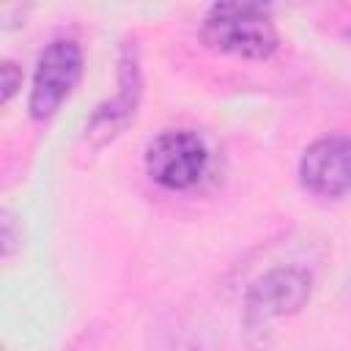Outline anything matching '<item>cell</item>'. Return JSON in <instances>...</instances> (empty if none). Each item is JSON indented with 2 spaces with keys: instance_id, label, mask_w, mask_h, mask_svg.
Returning <instances> with one entry per match:
<instances>
[{
  "instance_id": "cell-1",
  "label": "cell",
  "mask_w": 351,
  "mask_h": 351,
  "mask_svg": "<svg viewBox=\"0 0 351 351\" xmlns=\"http://www.w3.org/2000/svg\"><path fill=\"white\" fill-rule=\"evenodd\" d=\"M200 38L214 52L247 60H266L280 47L274 19L258 3H214L200 22Z\"/></svg>"
},
{
  "instance_id": "cell-2",
  "label": "cell",
  "mask_w": 351,
  "mask_h": 351,
  "mask_svg": "<svg viewBox=\"0 0 351 351\" xmlns=\"http://www.w3.org/2000/svg\"><path fill=\"white\" fill-rule=\"evenodd\" d=\"M208 159V145L197 132L170 129L148 143L145 173L167 192H189L203 181Z\"/></svg>"
},
{
  "instance_id": "cell-3",
  "label": "cell",
  "mask_w": 351,
  "mask_h": 351,
  "mask_svg": "<svg viewBox=\"0 0 351 351\" xmlns=\"http://www.w3.org/2000/svg\"><path fill=\"white\" fill-rule=\"evenodd\" d=\"M313 293V280L296 266H280L261 274L244 293V329L263 335L274 318L296 315Z\"/></svg>"
},
{
  "instance_id": "cell-4",
  "label": "cell",
  "mask_w": 351,
  "mask_h": 351,
  "mask_svg": "<svg viewBox=\"0 0 351 351\" xmlns=\"http://www.w3.org/2000/svg\"><path fill=\"white\" fill-rule=\"evenodd\" d=\"M82 77V49L74 38H55L38 55L27 110L33 121L52 118Z\"/></svg>"
},
{
  "instance_id": "cell-5",
  "label": "cell",
  "mask_w": 351,
  "mask_h": 351,
  "mask_svg": "<svg viewBox=\"0 0 351 351\" xmlns=\"http://www.w3.org/2000/svg\"><path fill=\"white\" fill-rule=\"evenodd\" d=\"M299 181L318 197H343L351 192V137L326 134L313 140L299 159Z\"/></svg>"
},
{
  "instance_id": "cell-6",
  "label": "cell",
  "mask_w": 351,
  "mask_h": 351,
  "mask_svg": "<svg viewBox=\"0 0 351 351\" xmlns=\"http://www.w3.org/2000/svg\"><path fill=\"white\" fill-rule=\"evenodd\" d=\"M140 101V69H137V55L134 47H123L121 52V69H118V93L112 101H104L96 107L85 134L96 137L99 143L115 137L134 115V107Z\"/></svg>"
},
{
  "instance_id": "cell-7",
  "label": "cell",
  "mask_w": 351,
  "mask_h": 351,
  "mask_svg": "<svg viewBox=\"0 0 351 351\" xmlns=\"http://www.w3.org/2000/svg\"><path fill=\"white\" fill-rule=\"evenodd\" d=\"M0 88H3V104H8L11 101V96L16 93V88L22 85V69L14 63V60H3V66H0Z\"/></svg>"
},
{
  "instance_id": "cell-8",
  "label": "cell",
  "mask_w": 351,
  "mask_h": 351,
  "mask_svg": "<svg viewBox=\"0 0 351 351\" xmlns=\"http://www.w3.org/2000/svg\"><path fill=\"white\" fill-rule=\"evenodd\" d=\"M19 239L22 236H16V230H14V217L8 211H3V255L5 258L14 255V247H16Z\"/></svg>"
}]
</instances>
